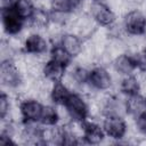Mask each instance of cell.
<instances>
[{"mask_svg": "<svg viewBox=\"0 0 146 146\" xmlns=\"http://www.w3.org/2000/svg\"><path fill=\"white\" fill-rule=\"evenodd\" d=\"M102 127L106 137L117 143L125 138L129 130V125L124 116L116 114H105L102 119Z\"/></svg>", "mask_w": 146, "mask_h": 146, "instance_id": "6da1fadb", "label": "cell"}, {"mask_svg": "<svg viewBox=\"0 0 146 146\" xmlns=\"http://www.w3.org/2000/svg\"><path fill=\"white\" fill-rule=\"evenodd\" d=\"M11 108H13V104H11L9 95L6 91H2L0 95V119L8 120Z\"/></svg>", "mask_w": 146, "mask_h": 146, "instance_id": "44dd1931", "label": "cell"}, {"mask_svg": "<svg viewBox=\"0 0 146 146\" xmlns=\"http://www.w3.org/2000/svg\"><path fill=\"white\" fill-rule=\"evenodd\" d=\"M71 92L72 91L62 81L54 82V86L50 92V100L55 105H64L65 100L67 99Z\"/></svg>", "mask_w": 146, "mask_h": 146, "instance_id": "d6986e66", "label": "cell"}, {"mask_svg": "<svg viewBox=\"0 0 146 146\" xmlns=\"http://www.w3.org/2000/svg\"><path fill=\"white\" fill-rule=\"evenodd\" d=\"M48 39L40 32H31L25 36L24 40V52L35 56H44L49 52Z\"/></svg>", "mask_w": 146, "mask_h": 146, "instance_id": "ba28073f", "label": "cell"}, {"mask_svg": "<svg viewBox=\"0 0 146 146\" xmlns=\"http://www.w3.org/2000/svg\"><path fill=\"white\" fill-rule=\"evenodd\" d=\"M135 125L137 128V130L144 135L146 137V112L143 113L140 116H138L136 120H135Z\"/></svg>", "mask_w": 146, "mask_h": 146, "instance_id": "cb8c5ba5", "label": "cell"}, {"mask_svg": "<svg viewBox=\"0 0 146 146\" xmlns=\"http://www.w3.org/2000/svg\"><path fill=\"white\" fill-rule=\"evenodd\" d=\"M137 64V68L139 72H145L146 73V47L138 51L137 54L133 55Z\"/></svg>", "mask_w": 146, "mask_h": 146, "instance_id": "603a6c76", "label": "cell"}, {"mask_svg": "<svg viewBox=\"0 0 146 146\" xmlns=\"http://www.w3.org/2000/svg\"><path fill=\"white\" fill-rule=\"evenodd\" d=\"M64 106L67 110L72 120L86 121L89 117L88 99L79 92H71L65 100Z\"/></svg>", "mask_w": 146, "mask_h": 146, "instance_id": "277c9868", "label": "cell"}, {"mask_svg": "<svg viewBox=\"0 0 146 146\" xmlns=\"http://www.w3.org/2000/svg\"><path fill=\"white\" fill-rule=\"evenodd\" d=\"M1 21H2L3 32L8 36L21 34L26 27V23H27L14 10L11 6L1 8Z\"/></svg>", "mask_w": 146, "mask_h": 146, "instance_id": "5b68a950", "label": "cell"}, {"mask_svg": "<svg viewBox=\"0 0 146 146\" xmlns=\"http://www.w3.org/2000/svg\"><path fill=\"white\" fill-rule=\"evenodd\" d=\"M59 44L70 54L71 57L76 58L83 48V39L73 32H65L59 41Z\"/></svg>", "mask_w": 146, "mask_h": 146, "instance_id": "4fadbf2b", "label": "cell"}, {"mask_svg": "<svg viewBox=\"0 0 146 146\" xmlns=\"http://www.w3.org/2000/svg\"><path fill=\"white\" fill-rule=\"evenodd\" d=\"M67 67L63 66L62 64L52 60V59H47L44 65H43V76L52 82H58L62 81L65 73H66Z\"/></svg>", "mask_w": 146, "mask_h": 146, "instance_id": "9a60e30c", "label": "cell"}, {"mask_svg": "<svg viewBox=\"0 0 146 146\" xmlns=\"http://www.w3.org/2000/svg\"><path fill=\"white\" fill-rule=\"evenodd\" d=\"M50 22H51L50 10L44 9V8L35 7L33 15H32V17L30 18V21L27 23L30 24V27H32L34 30V32H39L41 30L46 31V29L48 27Z\"/></svg>", "mask_w": 146, "mask_h": 146, "instance_id": "5bb4252c", "label": "cell"}, {"mask_svg": "<svg viewBox=\"0 0 146 146\" xmlns=\"http://www.w3.org/2000/svg\"><path fill=\"white\" fill-rule=\"evenodd\" d=\"M95 1H104V0H95Z\"/></svg>", "mask_w": 146, "mask_h": 146, "instance_id": "d4e9b609", "label": "cell"}, {"mask_svg": "<svg viewBox=\"0 0 146 146\" xmlns=\"http://www.w3.org/2000/svg\"><path fill=\"white\" fill-rule=\"evenodd\" d=\"M0 80L2 87H6L9 90H15V91H18L25 83L24 75L16 66L14 59L1 62Z\"/></svg>", "mask_w": 146, "mask_h": 146, "instance_id": "7a4b0ae2", "label": "cell"}, {"mask_svg": "<svg viewBox=\"0 0 146 146\" xmlns=\"http://www.w3.org/2000/svg\"><path fill=\"white\" fill-rule=\"evenodd\" d=\"M145 97H146V96H145Z\"/></svg>", "mask_w": 146, "mask_h": 146, "instance_id": "484cf974", "label": "cell"}, {"mask_svg": "<svg viewBox=\"0 0 146 146\" xmlns=\"http://www.w3.org/2000/svg\"><path fill=\"white\" fill-rule=\"evenodd\" d=\"M18 104L23 121L39 122L43 108V104L41 103V100H39L38 98L29 97L21 99Z\"/></svg>", "mask_w": 146, "mask_h": 146, "instance_id": "9c48e42d", "label": "cell"}, {"mask_svg": "<svg viewBox=\"0 0 146 146\" xmlns=\"http://www.w3.org/2000/svg\"><path fill=\"white\" fill-rule=\"evenodd\" d=\"M113 76L104 65H96L90 68L89 84L96 91H108L113 87Z\"/></svg>", "mask_w": 146, "mask_h": 146, "instance_id": "52a82bcc", "label": "cell"}, {"mask_svg": "<svg viewBox=\"0 0 146 146\" xmlns=\"http://www.w3.org/2000/svg\"><path fill=\"white\" fill-rule=\"evenodd\" d=\"M50 10L63 13L75 11L71 0H50Z\"/></svg>", "mask_w": 146, "mask_h": 146, "instance_id": "7402d4cb", "label": "cell"}, {"mask_svg": "<svg viewBox=\"0 0 146 146\" xmlns=\"http://www.w3.org/2000/svg\"><path fill=\"white\" fill-rule=\"evenodd\" d=\"M119 92L124 96H130L135 94H140V83L136 74L121 76L119 82Z\"/></svg>", "mask_w": 146, "mask_h": 146, "instance_id": "2e32d148", "label": "cell"}, {"mask_svg": "<svg viewBox=\"0 0 146 146\" xmlns=\"http://www.w3.org/2000/svg\"><path fill=\"white\" fill-rule=\"evenodd\" d=\"M49 58L62 64L65 67H68L73 63V59H74L73 57L70 56V54L59 43L51 46V48L49 50Z\"/></svg>", "mask_w": 146, "mask_h": 146, "instance_id": "ac0fdd59", "label": "cell"}, {"mask_svg": "<svg viewBox=\"0 0 146 146\" xmlns=\"http://www.w3.org/2000/svg\"><path fill=\"white\" fill-rule=\"evenodd\" d=\"M11 7L26 22L30 21L35 9V5L32 0H15Z\"/></svg>", "mask_w": 146, "mask_h": 146, "instance_id": "ffe728a7", "label": "cell"}, {"mask_svg": "<svg viewBox=\"0 0 146 146\" xmlns=\"http://www.w3.org/2000/svg\"><path fill=\"white\" fill-rule=\"evenodd\" d=\"M122 27L128 35H146V14L138 8L130 9L123 16Z\"/></svg>", "mask_w": 146, "mask_h": 146, "instance_id": "3957f363", "label": "cell"}, {"mask_svg": "<svg viewBox=\"0 0 146 146\" xmlns=\"http://www.w3.org/2000/svg\"><path fill=\"white\" fill-rule=\"evenodd\" d=\"M111 65H112L114 72L116 74H119L120 76L135 74V72L138 71L135 56L129 52H123V54L119 55L116 58L113 59Z\"/></svg>", "mask_w": 146, "mask_h": 146, "instance_id": "8fae6325", "label": "cell"}, {"mask_svg": "<svg viewBox=\"0 0 146 146\" xmlns=\"http://www.w3.org/2000/svg\"><path fill=\"white\" fill-rule=\"evenodd\" d=\"M127 116L136 120L146 112V97L143 94H135L125 97Z\"/></svg>", "mask_w": 146, "mask_h": 146, "instance_id": "7c38bea8", "label": "cell"}, {"mask_svg": "<svg viewBox=\"0 0 146 146\" xmlns=\"http://www.w3.org/2000/svg\"><path fill=\"white\" fill-rule=\"evenodd\" d=\"M106 138L105 131L102 127V123L97 122L96 119L89 120V117L84 121V135L83 140L86 144L98 145L102 144Z\"/></svg>", "mask_w": 146, "mask_h": 146, "instance_id": "30bf717a", "label": "cell"}, {"mask_svg": "<svg viewBox=\"0 0 146 146\" xmlns=\"http://www.w3.org/2000/svg\"><path fill=\"white\" fill-rule=\"evenodd\" d=\"M59 113L55 104H43L42 113L39 120V123L42 125H55L59 124Z\"/></svg>", "mask_w": 146, "mask_h": 146, "instance_id": "e0dca14e", "label": "cell"}, {"mask_svg": "<svg viewBox=\"0 0 146 146\" xmlns=\"http://www.w3.org/2000/svg\"><path fill=\"white\" fill-rule=\"evenodd\" d=\"M89 15L94 18V21L102 27H111L116 23V15L115 13L105 3V1H95L89 9Z\"/></svg>", "mask_w": 146, "mask_h": 146, "instance_id": "8992f818", "label": "cell"}]
</instances>
